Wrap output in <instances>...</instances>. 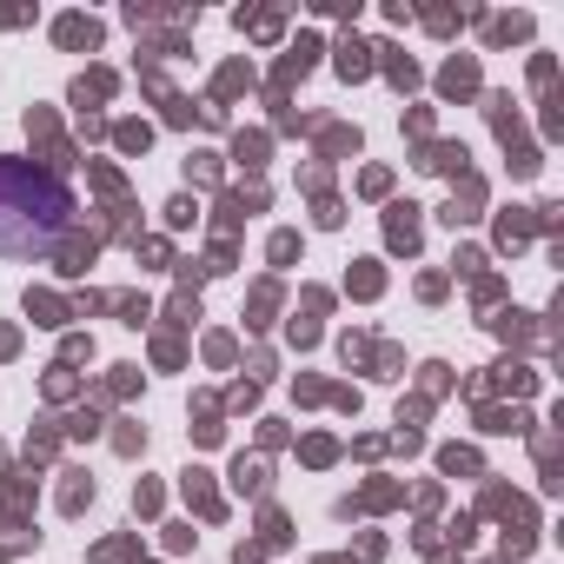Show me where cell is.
Masks as SVG:
<instances>
[{
    "label": "cell",
    "instance_id": "6da1fadb",
    "mask_svg": "<svg viewBox=\"0 0 564 564\" xmlns=\"http://www.w3.org/2000/svg\"><path fill=\"white\" fill-rule=\"evenodd\" d=\"M74 219V193L34 166V160H0V252L8 259H41L61 246Z\"/></svg>",
    "mask_w": 564,
    "mask_h": 564
}]
</instances>
